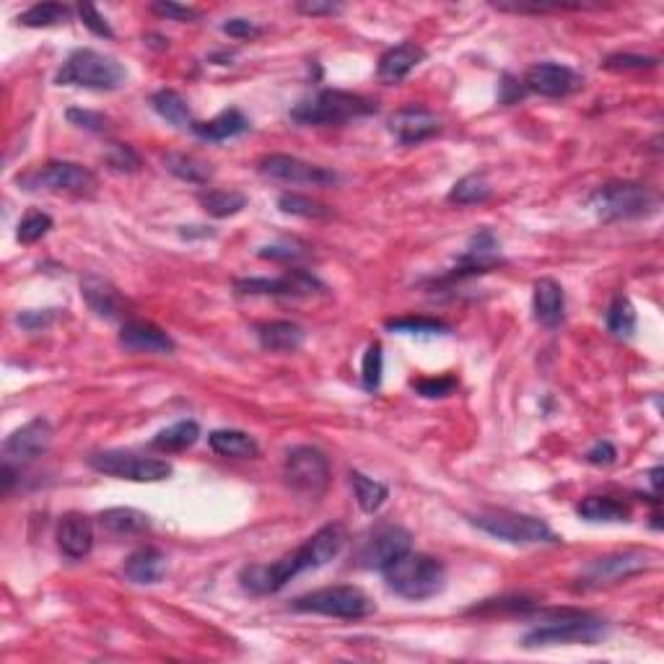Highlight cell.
<instances>
[{
  "label": "cell",
  "mask_w": 664,
  "mask_h": 664,
  "mask_svg": "<svg viewBox=\"0 0 664 664\" xmlns=\"http://www.w3.org/2000/svg\"><path fill=\"white\" fill-rule=\"evenodd\" d=\"M283 480L288 488L309 496H320L330 483V460L317 447H294L283 457Z\"/></svg>",
  "instance_id": "8fae6325"
},
{
  "label": "cell",
  "mask_w": 664,
  "mask_h": 664,
  "mask_svg": "<svg viewBox=\"0 0 664 664\" xmlns=\"http://www.w3.org/2000/svg\"><path fill=\"white\" fill-rule=\"evenodd\" d=\"M537 602L527 600V597H501V600H483L480 605L470 607L467 613L478 615H493V613H530L535 610Z\"/></svg>",
  "instance_id": "b9f144b4"
},
{
  "label": "cell",
  "mask_w": 664,
  "mask_h": 664,
  "mask_svg": "<svg viewBox=\"0 0 664 664\" xmlns=\"http://www.w3.org/2000/svg\"><path fill=\"white\" fill-rule=\"evenodd\" d=\"M164 161L166 172H172L174 177L182 179V182H190V185H208L216 174L211 161L200 159L195 154H182V151H169V154L161 156Z\"/></svg>",
  "instance_id": "4316f807"
},
{
  "label": "cell",
  "mask_w": 664,
  "mask_h": 664,
  "mask_svg": "<svg viewBox=\"0 0 664 664\" xmlns=\"http://www.w3.org/2000/svg\"><path fill=\"white\" fill-rule=\"evenodd\" d=\"M522 86L532 94L548 96V99H561V96H569L574 91H579L584 86V78L569 68V65L561 63H535L524 76Z\"/></svg>",
  "instance_id": "ac0fdd59"
},
{
  "label": "cell",
  "mask_w": 664,
  "mask_h": 664,
  "mask_svg": "<svg viewBox=\"0 0 664 664\" xmlns=\"http://www.w3.org/2000/svg\"><path fill=\"white\" fill-rule=\"evenodd\" d=\"M58 548L65 558L81 561L94 550V524L81 511H68L58 522Z\"/></svg>",
  "instance_id": "d6986e66"
},
{
  "label": "cell",
  "mask_w": 664,
  "mask_h": 664,
  "mask_svg": "<svg viewBox=\"0 0 664 664\" xmlns=\"http://www.w3.org/2000/svg\"><path fill=\"white\" fill-rule=\"evenodd\" d=\"M382 576L397 597L413 602L431 600L447 587V566L439 558L426 556V553H413V550H408L405 556L390 563L382 571Z\"/></svg>",
  "instance_id": "7a4b0ae2"
},
{
  "label": "cell",
  "mask_w": 664,
  "mask_h": 664,
  "mask_svg": "<svg viewBox=\"0 0 664 664\" xmlns=\"http://www.w3.org/2000/svg\"><path fill=\"white\" fill-rule=\"evenodd\" d=\"M410 548H413V535H410L405 527H400V524H384V527H379V530L361 545L356 563L361 569L384 571L390 563H395L397 558L405 556Z\"/></svg>",
  "instance_id": "5bb4252c"
},
{
  "label": "cell",
  "mask_w": 664,
  "mask_h": 664,
  "mask_svg": "<svg viewBox=\"0 0 664 664\" xmlns=\"http://www.w3.org/2000/svg\"><path fill=\"white\" fill-rule=\"evenodd\" d=\"M58 320V309H37V312H21L16 314V325L29 332L47 330L52 322Z\"/></svg>",
  "instance_id": "c3c4849f"
},
{
  "label": "cell",
  "mask_w": 664,
  "mask_h": 664,
  "mask_svg": "<svg viewBox=\"0 0 664 664\" xmlns=\"http://www.w3.org/2000/svg\"><path fill=\"white\" fill-rule=\"evenodd\" d=\"M200 439V426L195 421H177L174 426L164 428L151 439V449L156 452H185L195 447Z\"/></svg>",
  "instance_id": "1f68e13d"
},
{
  "label": "cell",
  "mask_w": 664,
  "mask_h": 664,
  "mask_svg": "<svg viewBox=\"0 0 664 664\" xmlns=\"http://www.w3.org/2000/svg\"><path fill=\"white\" fill-rule=\"evenodd\" d=\"M654 553H646V550H626V553H613V556L605 558H594L584 566L581 571V587H607V584H615V581L631 579V576L641 574L652 566Z\"/></svg>",
  "instance_id": "4fadbf2b"
},
{
  "label": "cell",
  "mask_w": 664,
  "mask_h": 664,
  "mask_svg": "<svg viewBox=\"0 0 664 664\" xmlns=\"http://www.w3.org/2000/svg\"><path fill=\"white\" fill-rule=\"evenodd\" d=\"M377 102L361 94L340 89H322L317 94L301 99L291 109V120L296 125H345L358 117L377 115Z\"/></svg>",
  "instance_id": "277c9868"
},
{
  "label": "cell",
  "mask_w": 664,
  "mask_h": 664,
  "mask_svg": "<svg viewBox=\"0 0 664 664\" xmlns=\"http://www.w3.org/2000/svg\"><path fill=\"white\" fill-rule=\"evenodd\" d=\"M89 467L109 478L133 480V483H161L172 478L174 467L159 457H141V454L122 452V449H104L89 457Z\"/></svg>",
  "instance_id": "30bf717a"
},
{
  "label": "cell",
  "mask_w": 664,
  "mask_h": 664,
  "mask_svg": "<svg viewBox=\"0 0 664 664\" xmlns=\"http://www.w3.org/2000/svg\"><path fill=\"white\" fill-rule=\"evenodd\" d=\"M605 325L607 330L620 340H628L633 332H636V309H633V304L628 301V296L618 294L610 301V307H607L605 314Z\"/></svg>",
  "instance_id": "d590c367"
},
{
  "label": "cell",
  "mask_w": 664,
  "mask_h": 664,
  "mask_svg": "<svg viewBox=\"0 0 664 664\" xmlns=\"http://www.w3.org/2000/svg\"><path fill=\"white\" fill-rule=\"evenodd\" d=\"M532 312H535V320L543 327H548V330H556L558 325H563L566 294H563L561 283L553 281V278L535 281V288H532Z\"/></svg>",
  "instance_id": "44dd1931"
},
{
  "label": "cell",
  "mask_w": 664,
  "mask_h": 664,
  "mask_svg": "<svg viewBox=\"0 0 664 664\" xmlns=\"http://www.w3.org/2000/svg\"><path fill=\"white\" fill-rule=\"evenodd\" d=\"M426 55L428 52L423 50L421 45H415V42H400V45L390 47V50L379 58L377 65L379 81L390 83V86L392 83H400L403 78H408L423 60H426Z\"/></svg>",
  "instance_id": "7402d4cb"
},
{
  "label": "cell",
  "mask_w": 664,
  "mask_h": 664,
  "mask_svg": "<svg viewBox=\"0 0 664 664\" xmlns=\"http://www.w3.org/2000/svg\"><path fill=\"white\" fill-rule=\"evenodd\" d=\"M19 185L29 192H65L76 198H91L99 187V179L89 166L73 164V161H47L45 166H37L32 172L19 177Z\"/></svg>",
  "instance_id": "9c48e42d"
},
{
  "label": "cell",
  "mask_w": 664,
  "mask_h": 664,
  "mask_svg": "<svg viewBox=\"0 0 664 664\" xmlns=\"http://www.w3.org/2000/svg\"><path fill=\"white\" fill-rule=\"evenodd\" d=\"M99 524H102V530H107L109 535L130 537L151 530V517L138 509H130V506H117V509L102 511V514H99Z\"/></svg>",
  "instance_id": "f546056e"
},
{
  "label": "cell",
  "mask_w": 664,
  "mask_h": 664,
  "mask_svg": "<svg viewBox=\"0 0 664 664\" xmlns=\"http://www.w3.org/2000/svg\"><path fill=\"white\" fill-rule=\"evenodd\" d=\"M107 164L109 169L117 174L141 172V156H138V151H135L133 146H128V143H115V146L109 148Z\"/></svg>",
  "instance_id": "7bdbcfd3"
},
{
  "label": "cell",
  "mask_w": 664,
  "mask_h": 664,
  "mask_svg": "<svg viewBox=\"0 0 664 664\" xmlns=\"http://www.w3.org/2000/svg\"><path fill=\"white\" fill-rule=\"evenodd\" d=\"M151 11L159 13V16H164V19H169V21H182V24H185V21L200 19V11H195V8L179 6V3H164V0H161V3H154Z\"/></svg>",
  "instance_id": "f907efd6"
},
{
  "label": "cell",
  "mask_w": 664,
  "mask_h": 664,
  "mask_svg": "<svg viewBox=\"0 0 664 664\" xmlns=\"http://www.w3.org/2000/svg\"><path fill=\"white\" fill-rule=\"evenodd\" d=\"M249 130V120L239 112V109H224L221 115H216L208 122H192V133L203 138V141L221 143L229 141V138H237Z\"/></svg>",
  "instance_id": "484cf974"
},
{
  "label": "cell",
  "mask_w": 664,
  "mask_h": 664,
  "mask_svg": "<svg viewBox=\"0 0 664 664\" xmlns=\"http://www.w3.org/2000/svg\"><path fill=\"white\" fill-rule=\"evenodd\" d=\"M208 444L216 454L234 457V460H252L260 454V444L255 441V436H249L247 431H237V428H218L208 436Z\"/></svg>",
  "instance_id": "83f0119b"
},
{
  "label": "cell",
  "mask_w": 664,
  "mask_h": 664,
  "mask_svg": "<svg viewBox=\"0 0 664 664\" xmlns=\"http://www.w3.org/2000/svg\"><path fill=\"white\" fill-rule=\"evenodd\" d=\"M234 288L242 296H312L325 291V283L307 270L291 268L281 278H239Z\"/></svg>",
  "instance_id": "9a60e30c"
},
{
  "label": "cell",
  "mask_w": 664,
  "mask_h": 664,
  "mask_svg": "<svg viewBox=\"0 0 664 664\" xmlns=\"http://www.w3.org/2000/svg\"><path fill=\"white\" fill-rule=\"evenodd\" d=\"M576 514H579L584 522L615 524L631 519V506L623 504V501H618V498L613 496H587L581 498V504L576 506Z\"/></svg>",
  "instance_id": "f1b7e54d"
},
{
  "label": "cell",
  "mask_w": 664,
  "mask_h": 664,
  "mask_svg": "<svg viewBox=\"0 0 664 664\" xmlns=\"http://www.w3.org/2000/svg\"><path fill=\"white\" fill-rule=\"evenodd\" d=\"M659 192L641 182H607L597 187L589 198V208L600 221H636L659 211Z\"/></svg>",
  "instance_id": "3957f363"
},
{
  "label": "cell",
  "mask_w": 664,
  "mask_h": 664,
  "mask_svg": "<svg viewBox=\"0 0 664 664\" xmlns=\"http://www.w3.org/2000/svg\"><path fill=\"white\" fill-rule=\"evenodd\" d=\"M81 296L86 299L91 312L102 320H117L125 312V299L109 281H104L102 275H86L81 281Z\"/></svg>",
  "instance_id": "603a6c76"
},
{
  "label": "cell",
  "mask_w": 664,
  "mask_h": 664,
  "mask_svg": "<svg viewBox=\"0 0 664 664\" xmlns=\"http://www.w3.org/2000/svg\"><path fill=\"white\" fill-rule=\"evenodd\" d=\"M413 390L418 392L421 397H428V400H436V397H447L457 390V379L444 374V377H431V379H418L413 382Z\"/></svg>",
  "instance_id": "bcb514c9"
},
{
  "label": "cell",
  "mask_w": 664,
  "mask_h": 664,
  "mask_svg": "<svg viewBox=\"0 0 664 664\" xmlns=\"http://www.w3.org/2000/svg\"><path fill=\"white\" fill-rule=\"evenodd\" d=\"M198 203L213 218H231L247 208V195L237 190H203L198 192Z\"/></svg>",
  "instance_id": "d6a6232c"
},
{
  "label": "cell",
  "mask_w": 664,
  "mask_h": 664,
  "mask_svg": "<svg viewBox=\"0 0 664 664\" xmlns=\"http://www.w3.org/2000/svg\"><path fill=\"white\" fill-rule=\"evenodd\" d=\"M221 32L229 34L231 39H257L265 29L249 19H226L224 24H221Z\"/></svg>",
  "instance_id": "681fc988"
},
{
  "label": "cell",
  "mask_w": 664,
  "mask_h": 664,
  "mask_svg": "<svg viewBox=\"0 0 664 664\" xmlns=\"http://www.w3.org/2000/svg\"><path fill=\"white\" fill-rule=\"evenodd\" d=\"M607 623L602 618H594L587 613H569L563 610L561 615H550L545 623L532 628L524 636V649H537V646H558V644H597L605 639Z\"/></svg>",
  "instance_id": "52a82bcc"
},
{
  "label": "cell",
  "mask_w": 664,
  "mask_h": 664,
  "mask_svg": "<svg viewBox=\"0 0 664 664\" xmlns=\"http://www.w3.org/2000/svg\"><path fill=\"white\" fill-rule=\"evenodd\" d=\"M473 527L480 532L496 537L509 545H553L558 543V535L550 530V524L532 514L511 509H488L470 517Z\"/></svg>",
  "instance_id": "8992f818"
},
{
  "label": "cell",
  "mask_w": 664,
  "mask_h": 664,
  "mask_svg": "<svg viewBox=\"0 0 664 664\" xmlns=\"http://www.w3.org/2000/svg\"><path fill=\"white\" fill-rule=\"evenodd\" d=\"M387 128L403 146H418V143L434 138L441 133V120L423 104H405L387 120Z\"/></svg>",
  "instance_id": "e0dca14e"
},
{
  "label": "cell",
  "mask_w": 664,
  "mask_h": 664,
  "mask_svg": "<svg viewBox=\"0 0 664 664\" xmlns=\"http://www.w3.org/2000/svg\"><path fill=\"white\" fill-rule=\"evenodd\" d=\"M491 198V185L483 174H465V177L452 187L449 203L454 205H478Z\"/></svg>",
  "instance_id": "8d00e7d4"
},
{
  "label": "cell",
  "mask_w": 664,
  "mask_h": 664,
  "mask_svg": "<svg viewBox=\"0 0 664 664\" xmlns=\"http://www.w3.org/2000/svg\"><path fill=\"white\" fill-rule=\"evenodd\" d=\"M68 122L76 125L81 130H89V133H109L112 130V120L102 112H94V109H81V107H71L65 112Z\"/></svg>",
  "instance_id": "ee69618b"
},
{
  "label": "cell",
  "mask_w": 664,
  "mask_h": 664,
  "mask_svg": "<svg viewBox=\"0 0 664 664\" xmlns=\"http://www.w3.org/2000/svg\"><path fill=\"white\" fill-rule=\"evenodd\" d=\"M384 325H387V330L403 332V335H447V332H452L447 322L434 320V317H415V314L395 317V320H387Z\"/></svg>",
  "instance_id": "f35d334b"
},
{
  "label": "cell",
  "mask_w": 664,
  "mask_h": 664,
  "mask_svg": "<svg viewBox=\"0 0 664 664\" xmlns=\"http://www.w3.org/2000/svg\"><path fill=\"white\" fill-rule=\"evenodd\" d=\"M52 229V216L42 211H29L19 221V229H16V239L19 244H37L39 239H45Z\"/></svg>",
  "instance_id": "ab89813d"
},
{
  "label": "cell",
  "mask_w": 664,
  "mask_h": 664,
  "mask_svg": "<svg viewBox=\"0 0 664 664\" xmlns=\"http://www.w3.org/2000/svg\"><path fill=\"white\" fill-rule=\"evenodd\" d=\"M125 81H128L125 65L89 47L73 50L55 76L58 86H78L91 91H117L125 86Z\"/></svg>",
  "instance_id": "5b68a950"
},
{
  "label": "cell",
  "mask_w": 664,
  "mask_h": 664,
  "mask_svg": "<svg viewBox=\"0 0 664 664\" xmlns=\"http://www.w3.org/2000/svg\"><path fill=\"white\" fill-rule=\"evenodd\" d=\"M262 177L288 182V185H309V187H330L338 185L340 177L325 166L309 164L304 159L288 154H268L257 161Z\"/></svg>",
  "instance_id": "7c38bea8"
},
{
  "label": "cell",
  "mask_w": 664,
  "mask_h": 664,
  "mask_svg": "<svg viewBox=\"0 0 664 664\" xmlns=\"http://www.w3.org/2000/svg\"><path fill=\"white\" fill-rule=\"evenodd\" d=\"M615 457H618V449H615L610 441H597V444L587 452V462L594 467L613 465Z\"/></svg>",
  "instance_id": "816d5d0a"
},
{
  "label": "cell",
  "mask_w": 664,
  "mask_h": 664,
  "mask_svg": "<svg viewBox=\"0 0 664 664\" xmlns=\"http://www.w3.org/2000/svg\"><path fill=\"white\" fill-rule=\"evenodd\" d=\"M73 19V8L63 3H37L19 13V24L29 29H47V26H63Z\"/></svg>",
  "instance_id": "e575fe53"
},
{
  "label": "cell",
  "mask_w": 664,
  "mask_h": 664,
  "mask_svg": "<svg viewBox=\"0 0 664 664\" xmlns=\"http://www.w3.org/2000/svg\"><path fill=\"white\" fill-rule=\"evenodd\" d=\"M296 11L304 13V16H332V13L343 11V6H340V3H322V0H307V3H296Z\"/></svg>",
  "instance_id": "f5cc1de1"
},
{
  "label": "cell",
  "mask_w": 664,
  "mask_h": 664,
  "mask_svg": "<svg viewBox=\"0 0 664 664\" xmlns=\"http://www.w3.org/2000/svg\"><path fill=\"white\" fill-rule=\"evenodd\" d=\"M291 610H296V613L327 615V618L361 620L374 613L377 607H374V600L364 589L351 587V584H338V587H322L301 594V597L291 602Z\"/></svg>",
  "instance_id": "ba28073f"
},
{
  "label": "cell",
  "mask_w": 664,
  "mask_h": 664,
  "mask_svg": "<svg viewBox=\"0 0 664 664\" xmlns=\"http://www.w3.org/2000/svg\"><path fill=\"white\" fill-rule=\"evenodd\" d=\"M120 345L130 353H164V356H169V353L177 351V343L169 332L156 327L154 322L143 320H130L122 325Z\"/></svg>",
  "instance_id": "ffe728a7"
},
{
  "label": "cell",
  "mask_w": 664,
  "mask_h": 664,
  "mask_svg": "<svg viewBox=\"0 0 664 664\" xmlns=\"http://www.w3.org/2000/svg\"><path fill=\"white\" fill-rule=\"evenodd\" d=\"M659 475H662V467H654L652 473H649V480H652L654 493H659Z\"/></svg>",
  "instance_id": "db71d44e"
},
{
  "label": "cell",
  "mask_w": 664,
  "mask_h": 664,
  "mask_svg": "<svg viewBox=\"0 0 664 664\" xmlns=\"http://www.w3.org/2000/svg\"><path fill=\"white\" fill-rule=\"evenodd\" d=\"M384 377V353L382 343H371L364 353V366H361V384L366 392H377L382 387Z\"/></svg>",
  "instance_id": "60d3db41"
},
{
  "label": "cell",
  "mask_w": 664,
  "mask_h": 664,
  "mask_svg": "<svg viewBox=\"0 0 664 664\" xmlns=\"http://www.w3.org/2000/svg\"><path fill=\"white\" fill-rule=\"evenodd\" d=\"M659 60L657 58H646V55H610V58H605V63H602V68L605 71H646V68H657Z\"/></svg>",
  "instance_id": "f6af8a7d"
},
{
  "label": "cell",
  "mask_w": 664,
  "mask_h": 664,
  "mask_svg": "<svg viewBox=\"0 0 664 664\" xmlns=\"http://www.w3.org/2000/svg\"><path fill=\"white\" fill-rule=\"evenodd\" d=\"M122 574L133 584H159L166 576V556L159 548H141L122 563Z\"/></svg>",
  "instance_id": "d4e9b609"
},
{
  "label": "cell",
  "mask_w": 664,
  "mask_h": 664,
  "mask_svg": "<svg viewBox=\"0 0 664 664\" xmlns=\"http://www.w3.org/2000/svg\"><path fill=\"white\" fill-rule=\"evenodd\" d=\"M348 478H351L353 496H356L358 506H361V511H366V514H377V511L384 506V501L390 498V488L384 486V483H379V480L369 478V475L351 470Z\"/></svg>",
  "instance_id": "836d02e7"
},
{
  "label": "cell",
  "mask_w": 664,
  "mask_h": 664,
  "mask_svg": "<svg viewBox=\"0 0 664 664\" xmlns=\"http://www.w3.org/2000/svg\"><path fill=\"white\" fill-rule=\"evenodd\" d=\"M278 208L288 216H299V218H330L332 208L330 205L320 203V200H312L307 195H296V192H286L278 198Z\"/></svg>",
  "instance_id": "74e56055"
},
{
  "label": "cell",
  "mask_w": 664,
  "mask_h": 664,
  "mask_svg": "<svg viewBox=\"0 0 664 664\" xmlns=\"http://www.w3.org/2000/svg\"><path fill=\"white\" fill-rule=\"evenodd\" d=\"M345 543H348V532H345L343 524H325L294 553H286L273 563H252V566L242 569V574H239L242 589L249 594H257V597L281 592L294 576L304 574V571H317L335 561L343 553Z\"/></svg>",
  "instance_id": "6da1fadb"
},
{
  "label": "cell",
  "mask_w": 664,
  "mask_h": 664,
  "mask_svg": "<svg viewBox=\"0 0 664 664\" xmlns=\"http://www.w3.org/2000/svg\"><path fill=\"white\" fill-rule=\"evenodd\" d=\"M52 444V426L47 418H34L16 428L6 441H3V462L19 467L39 460Z\"/></svg>",
  "instance_id": "2e32d148"
},
{
  "label": "cell",
  "mask_w": 664,
  "mask_h": 664,
  "mask_svg": "<svg viewBox=\"0 0 664 664\" xmlns=\"http://www.w3.org/2000/svg\"><path fill=\"white\" fill-rule=\"evenodd\" d=\"M151 107H154V112L161 117V120H166L169 125H174V128L192 130V122L195 120H192L185 96L179 94V91H174V89L156 91V94L151 96Z\"/></svg>",
  "instance_id": "4dcf8cb0"
},
{
  "label": "cell",
  "mask_w": 664,
  "mask_h": 664,
  "mask_svg": "<svg viewBox=\"0 0 664 664\" xmlns=\"http://www.w3.org/2000/svg\"><path fill=\"white\" fill-rule=\"evenodd\" d=\"M78 16H81V21L86 24V29H91L96 37H104V39L115 37L112 26H109V21L104 19L102 13L96 11V6H91V3H81V6H78Z\"/></svg>",
  "instance_id": "7dc6e473"
},
{
  "label": "cell",
  "mask_w": 664,
  "mask_h": 664,
  "mask_svg": "<svg viewBox=\"0 0 664 664\" xmlns=\"http://www.w3.org/2000/svg\"><path fill=\"white\" fill-rule=\"evenodd\" d=\"M255 335L257 343L270 353H294L307 340V330L288 320L260 322V325H255Z\"/></svg>",
  "instance_id": "cb8c5ba5"
}]
</instances>
